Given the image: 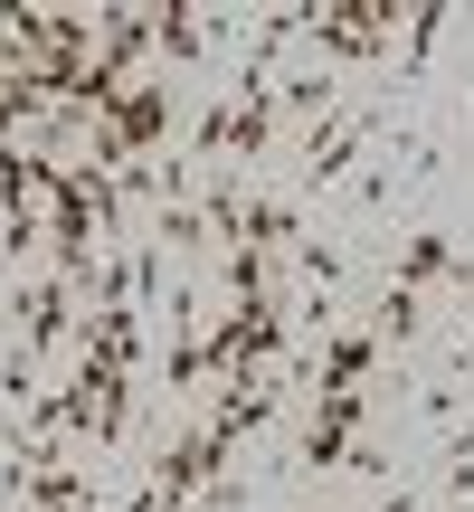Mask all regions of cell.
<instances>
[{"mask_svg": "<svg viewBox=\"0 0 474 512\" xmlns=\"http://www.w3.org/2000/svg\"><path fill=\"white\" fill-rule=\"evenodd\" d=\"M76 304H86V294H76L67 275H29V285H10L19 351H29V361H57V351H67V323H76Z\"/></svg>", "mask_w": 474, "mask_h": 512, "instance_id": "1", "label": "cell"}, {"mask_svg": "<svg viewBox=\"0 0 474 512\" xmlns=\"http://www.w3.org/2000/svg\"><path fill=\"white\" fill-rule=\"evenodd\" d=\"M361 427H370V399H361V389H332V399H313L304 446H294V456H304L313 475H342V465H351V446H361Z\"/></svg>", "mask_w": 474, "mask_h": 512, "instance_id": "2", "label": "cell"}, {"mask_svg": "<svg viewBox=\"0 0 474 512\" xmlns=\"http://www.w3.org/2000/svg\"><path fill=\"white\" fill-rule=\"evenodd\" d=\"M370 512H427V503L408 494V484H389V503H370Z\"/></svg>", "mask_w": 474, "mask_h": 512, "instance_id": "3", "label": "cell"}]
</instances>
